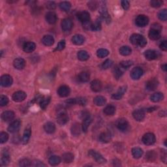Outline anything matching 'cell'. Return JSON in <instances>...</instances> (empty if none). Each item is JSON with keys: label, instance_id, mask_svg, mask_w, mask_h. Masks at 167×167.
<instances>
[{"label": "cell", "instance_id": "obj_1", "mask_svg": "<svg viewBox=\"0 0 167 167\" xmlns=\"http://www.w3.org/2000/svg\"><path fill=\"white\" fill-rule=\"evenodd\" d=\"M130 41L132 45H137L140 47H144L147 44V40L144 37L138 33H134L130 37Z\"/></svg>", "mask_w": 167, "mask_h": 167}, {"label": "cell", "instance_id": "obj_2", "mask_svg": "<svg viewBox=\"0 0 167 167\" xmlns=\"http://www.w3.org/2000/svg\"><path fill=\"white\" fill-rule=\"evenodd\" d=\"M69 116L65 110L60 111L57 116V122L60 125H64L68 122Z\"/></svg>", "mask_w": 167, "mask_h": 167}, {"label": "cell", "instance_id": "obj_3", "mask_svg": "<svg viewBox=\"0 0 167 167\" xmlns=\"http://www.w3.org/2000/svg\"><path fill=\"white\" fill-rule=\"evenodd\" d=\"M116 127L120 131L125 132L129 129V123L124 118H121L117 121Z\"/></svg>", "mask_w": 167, "mask_h": 167}, {"label": "cell", "instance_id": "obj_4", "mask_svg": "<svg viewBox=\"0 0 167 167\" xmlns=\"http://www.w3.org/2000/svg\"><path fill=\"white\" fill-rule=\"evenodd\" d=\"M156 139H155V136L151 132H148L144 135L142 137V142L145 145L147 146H151L153 145L155 143Z\"/></svg>", "mask_w": 167, "mask_h": 167}, {"label": "cell", "instance_id": "obj_5", "mask_svg": "<svg viewBox=\"0 0 167 167\" xmlns=\"http://www.w3.org/2000/svg\"><path fill=\"white\" fill-rule=\"evenodd\" d=\"M148 23L149 18L146 15H144V14L139 15L135 20V24L138 27H145L146 25L148 24Z\"/></svg>", "mask_w": 167, "mask_h": 167}, {"label": "cell", "instance_id": "obj_6", "mask_svg": "<svg viewBox=\"0 0 167 167\" xmlns=\"http://www.w3.org/2000/svg\"><path fill=\"white\" fill-rule=\"evenodd\" d=\"M88 154L93 159H95V161H96L97 163L99 164H105L106 163V160L102 156V155H100L96 151L90 150Z\"/></svg>", "mask_w": 167, "mask_h": 167}, {"label": "cell", "instance_id": "obj_7", "mask_svg": "<svg viewBox=\"0 0 167 167\" xmlns=\"http://www.w3.org/2000/svg\"><path fill=\"white\" fill-rule=\"evenodd\" d=\"M61 25L64 32H69L73 27V23L70 18H65L62 21Z\"/></svg>", "mask_w": 167, "mask_h": 167}, {"label": "cell", "instance_id": "obj_8", "mask_svg": "<svg viewBox=\"0 0 167 167\" xmlns=\"http://www.w3.org/2000/svg\"><path fill=\"white\" fill-rule=\"evenodd\" d=\"M77 18L83 24L90 22V15L87 11H81L77 14Z\"/></svg>", "mask_w": 167, "mask_h": 167}, {"label": "cell", "instance_id": "obj_9", "mask_svg": "<svg viewBox=\"0 0 167 167\" xmlns=\"http://www.w3.org/2000/svg\"><path fill=\"white\" fill-rule=\"evenodd\" d=\"M26 93L23 91H18L14 92L12 96V99L14 102L20 103L24 100L26 98Z\"/></svg>", "mask_w": 167, "mask_h": 167}, {"label": "cell", "instance_id": "obj_10", "mask_svg": "<svg viewBox=\"0 0 167 167\" xmlns=\"http://www.w3.org/2000/svg\"><path fill=\"white\" fill-rule=\"evenodd\" d=\"M159 84V83L158 80L155 79V78H153V79H151L146 82V88L148 91H154L157 88Z\"/></svg>", "mask_w": 167, "mask_h": 167}, {"label": "cell", "instance_id": "obj_11", "mask_svg": "<svg viewBox=\"0 0 167 167\" xmlns=\"http://www.w3.org/2000/svg\"><path fill=\"white\" fill-rule=\"evenodd\" d=\"M13 82V78L11 75L8 74H4L1 77V86L3 87L7 88L9 87Z\"/></svg>", "mask_w": 167, "mask_h": 167}, {"label": "cell", "instance_id": "obj_12", "mask_svg": "<svg viewBox=\"0 0 167 167\" xmlns=\"http://www.w3.org/2000/svg\"><path fill=\"white\" fill-rule=\"evenodd\" d=\"M21 126V122L19 120H17L14 121L11 123L9 126L8 127L7 130L11 133H15V132H18L20 129V127Z\"/></svg>", "mask_w": 167, "mask_h": 167}, {"label": "cell", "instance_id": "obj_13", "mask_svg": "<svg viewBox=\"0 0 167 167\" xmlns=\"http://www.w3.org/2000/svg\"><path fill=\"white\" fill-rule=\"evenodd\" d=\"M143 73V70L140 67H134L131 72V77L133 80H139L142 76Z\"/></svg>", "mask_w": 167, "mask_h": 167}, {"label": "cell", "instance_id": "obj_14", "mask_svg": "<svg viewBox=\"0 0 167 167\" xmlns=\"http://www.w3.org/2000/svg\"><path fill=\"white\" fill-rule=\"evenodd\" d=\"M132 116L137 122H142L145 117V112L142 109H137L132 112Z\"/></svg>", "mask_w": 167, "mask_h": 167}, {"label": "cell", "instance_id": "obj_15", "mask_svg": "<svg viewBox=\"0 0 167 167\" xmlns=\"http://www.w3.org/2000/svg\"><path fill=\"white\" fill-rule=\"evenodd\" d=\"M36 45L33 42L28 41L25 42L23 45V50L26 53H31L35 50Z\"/></svg>", "mask_w": 167, "mask_h": 167}, {"label": "cell", "instance_id": "obj_16", "mask_svg": "<svg viewBox=\"0 0 167 167\" xmlns=\"http://www.w3.org/2000/svg\"><path fill=\"white\" fill-rule=\"evenodd\" d=\"M71 90L67 86H62L57 90V94L61 97H66L70 94Z\"/></svg>", "mask_w": 167, "mask_h": 167}, {"label": "cell", "instance_id": "obj_17", "mask_svg": "<svg viewBox=\"0 0 167 167\" xmlns=\"http://www.w3.org/2000/svg\"><path fill=\"white\" fill-rule=\"evenodd\" d=\"M90 88L91 90L94 92H99L103 88L102 82L99 80H94L91 82Z\"/></svg>", "mask_w": 167, "mask_h": 167}, {"label": "cell", "instance_id": "obj_18", "mask_svg": "<svg viewBox=\"0 0 167 167\" xmlns=\"http://www.w3.org/2000/svg\"><path fill=\"white\" fill-rule=\"evenodd\" d=\"M45 18L48 24H54L57 21V17L55 13L53 12V11H50V12L46 14Z\"/></svg>", "mask_w": 167, "mask_h": 167}, {"label": "cell", "instance_id": "obj_19", "mask_svg": "<svg viewBox=\"0 0 167 167\" xmlns=\"http://www.w3.org/2000/svg\"><path fill=\"white\" fill-rule=\"evenodd\" d=\"M99 12H100V15H101V17L103 18V19H104L105 22L107 23V24L110 23L111 18H110V15H109V14L107 11V9H106V6H104V5H103V6L100 7Z\"/></svg>", "mask_w": 167, "mask_h": 167}, {"label": "cell", "instance_id": "obj_20", "mask_svg": "<svg viewBox=\"0 0 167 167\" xmlns=\"http://www.w3.org/2000/svg\"><path fill=\"white\" fill-rule=\"evenodd\" d=\"M127 91V86H122L119 88L118 91H117L116 93L113 94L112 96V99L114 100H120L123 97V95Z\"/></svg>", "mask_w": 167, "mask_h": 167}, {"label": "cell", "instance_id": "obj_21", "mask_svg": "<svg viewBox=\"0 0 167 167\" xmlns=\"http://www.w3.org/2000/svg\"><path fill=\"white\" fill-rule=\"evenodd\" d=\"M14 117V113L13 111H5L1 114V119L5 122H11Z\"/></svg>", "mask_w": 167, "mask_h": 167}, {"label": "cell", "instance_id": "obj_22", "mask_svg": "<svg viewBox=\"0 0 167 167\" xmlns=\"http://www.w3.org/2000/svg\"><path fill=\"white\" fill-rule=\"evenodd\" d=\"M144 56L146 58L151 61V60L156 59L158 57V52L153 50H148L144 52Z\"/></svg>", "mask_w": 167, "mask_h": 167}, {"label": "cell", "instance_id": "obj_23", "mask_svg": "<svg viewBox=\"0 0 167 167\" xmlns=\"http://www.w3.org/2000/svg\"><path fill=\"white\" fill-rule=\"evenodd\" d=\"M13 65L18 70H22L25 67V62L22 58H16L14 60Z\"/></svg>", "mask_w": 167, "mask_h": 167}, {"label": "cell", "instance_id": "obj_24", "mask_svg": "<svg viewBox=\"0 0 167 167\" xmlns=\"http://www.w3.org/2000/svg\"><path fill=\"white\" fill-rule=\"evenodd\" d=\"M44 130L48 134H52L56 131V125L52 122H47L44 125Z\"/></svg>", "mask_w": 167, "mask_h": 167}, {"label": "cell", "instance_id": "obj_25", "mask_svg": "<svg viewBox=\"0 0 167 167\" xmlns=\"http://www.w3.org/2000/svg\"><path fill=\"white\" fill-rule=\"evenodd\" d=\"M71 41L73 42V44L76 45H81L84 44L85 42V38L82 35H75L72 37Z\"/></svg>", "mask_w": 167, "mask_h": 167}, {"label": "cell", "instance_id": "obj_26", "mask_svg": "<svg viewBox=\"0 0 167 167\" xmlns=\"http://www.w3.org/2000/svg\"><path fill=\"white\" fill-rule=\"evenodd\" d=\"M31 128L30 126H28L27 128H25V131L24 132V134H23V137H22V142L24 144H27L28 143L29 140L30 139L31 137Z\"/></svg>", "mask_w": 167, "mask_h": 167}, {"label": "cell", "instance_id": "obj_27", "mask_svg": "<svg viewBox=\"0 0 167 167\" xmlns=\"http://www.w3.org/2000/svg\"><path fill=\"white\" fill-rule=\"evenodd\" d=\"M10 162V155L7 151H5L2 153L1 158V166H7Z\"/></svg>", "mask_w": 167, "mask_h": 167}, {"label": "cell", "instance_id": "obj_28", "mask_svg": "<svg viewBox=\"0 0 167 167\" xmlns=\"http://www.w3.org/2000/svg\"><path fill=\"white\" fill-rule=\"evenodd\" d=\"M42 42L45 46L50 47V46H52L54 45V39L53 38V37L51 35H45L42 39Z\"/></svg>", "mask_w": 167, "mask_h": 167}, {"label": "cell", "instance_id": "obj_29", "mask_svg": "<svg viewBox=\"0 0 167 167\" xmlns=\"http://www.w3.org/2000/svg\"><path fill=\"white\" fill-rule=\"evenodd\" d=\"M112 140V136L109 132H103L100 134L99 140L103 143H108Z\"/></svg>", "mask_w": 167, "mask_h": 167}, {"label": "cell", "instance_id": "obj_30", "mask_svg": "<svg viewBox=\"0 0 167 167\" xmlns=\"http://www.w3.org/2000/svg\"><path fill=\"white\" fill-rule=\"evenodd\" d=\"M148 36L149 37V39L151 40H154V41H156L160 39L161 37V31L153 30V29H151L150 31L148 33Z\"/></svg>", "mask_w": 167, "mask_h": 167}, {"label": "cell", "instance_id": "obj_31", "mask_svg": "<svg viewBox=\"0 0 167 167\" xmlns=\"http://www.w3.org/2000/svg\"><path fill=\"white\" fill-rule=\"evenodd\" d=\"M91 122H92V119L91 118L90 116H88L86 117H85V118H84V121H83L82 125V129L84 132H86L88 131L89 126L90 125Z\"/></svg>", "mask_w": 167, "mask_h": 167}, {"label": "cell", "instance_id": "obj_32", "mask_svg": "<svg viewBox=\"0 0 167 167\" xmlns=\"http://www.w3.org/2000/svg\"><path fill=\"white\" fill-rule=\"evenodd\" d=\"M94 104L98 106H101L105 105L106 103V98L103 96H97L93 99Z\"/></svg>", "mask_w": 167, "mask_h": 167}, {"label": "cell", "instance_id": "obj_33", "mask_svg": "<svg viewBox=\"0 0 167 167\" xmlns=\"http://www.w3.org/2000/svg\"><path fill=\"white\" fill-rule=\"evenodd\" d=\"M164 99V96L162 93L160 92H157V93H154L150 97V100L154 103H157L162 100Z\"/></svg>", "mask_w": 167, "mask_h": 167}, {"label": "cell", "instance_id": "obj_34", "mask_svg": "<svg viewBox=\"0 0 167 167\" xmlns=\"http://www.w3.org/2000/svg\"><path fill=\"white\" fill-rule=\"evenodd\" d=\"M90 74L88 72H81L78 76V79L81 82H87L90 80Z\"/></svg>", "mask_w": 167, "mask_h": 167}, {"label": "cell", "instance_id": "obj_35", "mask_svg": "<svg viewBox=\"0 0 167 167\" xmlns=\"http://www.w3.org/2000/svg\"><path fill=\"white\" fill-rule=\"evenodd\" d=\"M115 112H116V108L112 105L106 106L104 109V113L106 116H113Z\"/></svg>", "mask_w": 167, "mask_h": 167}, {"label": "cell", "instance_id": "obj_36", "mask_svg": "<svg viewBox=\"0 0 167 167\" xmlns=\"http://www.w3.org/2000/svg\"><path fill=\"white\" fill-rule=\"evenodd\" d=\"M77 57L80 61H86L90 58V55H89L87 52L85 50H80L77 54Z\"/></svg>", "mask_w": 167, "mask_h": 167}, {"label": "cell", "instance_id": "obj_37", "mask_svg": "<svg viewBox=\"0 0 167 167\" xmlns=\"http://www.w3.org/2000/svg\"><path fill=\"white\" fill-rule=\"evenodd\" d=\"M48 162L51 166H57L61 163V159H60L59 156L53 155V156H51L50 157V159L48 160Z\"/></svg>", "mask_w": 167, "mask_h": 167}, {"label": "cell", "instance_id": "obj_38", "mask_svg": "<svg viewBox=\"0 0 167 167\" xmlns=\"http://www.w3.org/2000/svg\"><path fill=\"white\" fill-rule=\"evenodd\" d=\"M50 102V97H42L41 100L39 101V104L41 108L43 110H45L46 108L47 107L49 103Z\"/></svg>", "mask_w": 167, "mask_h": 167}, {"label": "cell", "instance_id": "obj_39", "mask_svg": "<svg viewBox=\"0 0 167 167\" xmlns=\"http://www.w3.org/2000/svg\"><path fill=\"white\" fill-rule=\"evenodd\" d=\"M123 69L119 66H116L114 67V69H113V73H114V77L116 78L117 80H118L119 79H120L122 76L123 75Z\"/></svg>", "mask_w": 167, "mask_h": 167}, {"label": "cell", "instance_id": "obj_40", "mask_svg": "<svg viewBox=\"0 0 167 167\" xmlns=\"http://www.w3.org/2000/svg\"><path fill=\"white\" fill-rule=\"evenodd\" d=\"M132 155L135 159H139L143 155V150L140 148H134L132 149Z\"/></svg>", "mask_w": 167, "mask_h": 167}, {"label": "cell", "instance_id": "obj_41", "mask_svg": "<svg viewBox=\"0 0 167 167\" xmlns=\"http://www.w3.org/2000/svg\"><path fill=\"white\" fill-rule=\"evenodd\" d=\"M80 131H81V128H80L79 123H75L72 126L71 133L74 136H79L80 134Z\"/></svg>", "mask_w": 167, "mask_h": 167}, {"label": "cell", "instance_id": "obj_42", "mask_svg": "<svg viewBox=\"0 0 167 167\" xmlns=\"http://www.w3.org/2000/svg\"><path fill=\"white\" fill-rule=\"evenodd\" d=\"M63 161L65 163H70L74 160V155L71 153H65L63 155Z\"/></svg>", "mask_w": 167, "mask_h": 167}, {"label": "cell", "instance_id": "obj_43", "mask_svg": "<svg viewBox=\"0 0 167 167\" xmlns=\"http://www.w3.org/2000/svg\"><path fill=\"white\" fill-rule=\"evenodd\" d=\"M132 50L130 47H127V46H123V47H121L120 49V53L122 54V56H127L130 55L131 54Z\"/></svg>", "mask_w": 167, "mask_h": 167}, {"label": "cell", "instance_id": "obj_44", "mask_svg": "<svg viewBox=\"0 0 167 167\" xmlns=\"http://www.w3.org/2000/svg\"><path fill=\"white\" fill-rule=\"evenodd\" d=\"M59 8L65 12H67V11L71 9V4L68 1H62L59 4Z\"/></svg>", "mask_w": 167, "mask_h": 167}, {"label": "cell", "instance_id": "obj_45", "mask_svg": "<svg viewBox=\"0 0 167 167\" xmlns=\"http://www.w3.org/2000/svg\"><path fill=\"white\" fill-rule=\"evenodd\" d=\"M109 54V51L105 48H100L97 51V56L100 58H104L108 56Z\"/></svg>", "mask_w": 167, "mask_h": 167}, {"label": "cell", "instance_id": "obj_46", "mask_svg": "<svg viewBox=\"0 0 167 167\" xmlns=\"http://www.w3.org/2000/svg\"><path fill=\"white\" fill-rule=\"evenodd\" d=\"M91 29L95 31H98L100 30V29H101V22H100L99 19H97L93 24H91Z\"/></svg>", "mask_w": 167, "mask_h": 167}, {"label": "cell", "instance_id": "obj_47", "mask_svg": "<svg viewBox=\"0 0 167 167\" xmlns=\"http://www.w3.org/2000/svg\"><path fill=\"white\" fill-rule=\"evenodd\" d=\"M157 158V154L154 151H149L146 155V159L149 161H154Z\"/></svg>", "mask_w": 167, "mask_h": 167}, {"label": "cell", "instance_id": "obj_48", "mask_svg": "<svg viewBox=\"0 0 167 167\" xmlns=\"http://www.w3.org/2000/svg\"><path fill=\"white\" fill-rule=\"evenodd\" d=\"M158 18H159L161 21H166L167 19V12L166 9L164 8L160 11L159 13H158Z\"/></svg>", "mask_w": 167, "mask_h": 167}, {"label": "cell", "instance_id": "obj_49", "mask_svg": "<svg viewBox=\"0 0 167 167\" xmlns=\"http://www.w3.org/2000/svg\"><path fill=\"white\" fill-rule=\"evenodd\" d=\"M133 63L132 61H129V60H126V61H123L120 63V66L122 69H127L131 66L132 65Z\"/></svg>", "mask_w": 167, "mask_h": 167}, {"label": "cell", "instance_id": "obj_50", "mask_svg": "<svg viewBox=\"0 0 167 167\" xmlns=\"http://www.w3.org/2000/svg\"><path fill=\"white\" fill-rule=\"evenodd\" d=\"M19 166H31V162L26 158H24V159H22L21 161H19Z\"/></svg>", "mask_w": 167, "mask_h": 167}, {"label": "cell", "instance_id": "obj_51", "mask_svg": "<svg viewBox=\"0 0 167 167\" xmlns=\"http://www.w3.org/2000/svg\"><path fill=\"white\" fill-rule=\"evenodd\" d=\"M8 139V134L5 132H1L0 133V142L1 144H4L7 142Z\"/></svg>", "mask_w": 167, "mask_h": 167}, {"label": "cell", "instance_id": "obj_52", "mask_svg": "<svg viewBox=\"0 0 167 167\" xmlns=\"http://www.w3.org/2000/svg\"><path fill=\"white\" fill-rule=\"evenodd\" d=\"M163 4V1L161 0H152L150 1V5L151 7L154 8L160 7Z\"/></svg>", "mask_w": 167, "mask_h": 167}, {"label": "cell", "instance_id": "obj_53", "mask_svg": "<svg viewBox=\"0 0 167 167\" xmlns=\"http://www.w3.org/2000/svg\"><path fill=\"white\" fill-rule=\"evenodd\" d=\"M113 64V62L111 59H106L105 61L103 62V63L102 64V68L103 69H107L110 68L111 66Z\"/></svg>", "mask_w": 167, "mask_h": 167}, {"label": "cell", "instance_id": "obj_54", "mask_svg": "<svg viewBox=\"0 0 167 167\" xmlns=\"http://www.w3.org/2000/svg\"><path fill=\"white\" fill-rule=\"evenodd\" d=\"M65 45H66V43H65V40L64 39L61 40V41L59 42L58 44H57V47L56 48V50H57V51H62V50H63V49H64L65 47Z\"/></svg>", "mask_w": 167, "mask_h": 167}, {"label": "cell", "instance_id": "obj_55", "mask_svg": "<svg viewBox=\"0 0 167 167\" xmlns=\"http://www.w3.org/2000/svg\"><path fill=\"white\" fill-rule=\"evenodd\" d=\"M75 100H76V104L81 106H85L86 105V103H87V100H86L84 97H78L76 99H75Z\"/></svg>", "mask_w": 167, "mask_h": 167}, {"label": "cell", "instance_id": "obj_56", "mask_svg": "<svg viewBox=\"0 0 167 167\" xmlns=\"http://www.w3.org/2000/svg\"><path fill=\"white\" fill-rule=\"evenodd\" d=\"M8 103V99L7 96H0V105L1 106H6Z\"/></svg>", "mask_w": 167, "mask_h": 167}, {"label": "cell", "instance_id": "obj_57", "mask_svg": "<svg viewBox=\"0 0 167 167\" xmlns=\"http://www.w3.org/2000/svg\"><path fill=\"white\" fill-rule=\"evenodd\" d=\"M97 7V3L96 1H90L88 3V7L92 11L96 10Z\"/></svg>", "mask_w": 167, "mask_h": 167}, {"label": "cell", "instance_id": "obj_58", "mask_svg": "<svg viewBox=\"0 0 167 167\" xmlns=\"http://www.w3.org/2000/svg\"><path fill=\"white\" fill-rule=\"evenodd\" d=\"M31 166H45L46 165L41 161L39 160H35L31 163Z\"/></svg>", "mask_w": 167, "mask_h": 167}, {"label": "cell", "instance_id": "obj_59", "mask_svg": "<svg viewBox=\"0 0 167 167\" xmlns=\"http://www.w3.org/2000/svg\"><path fill=\"white\" fill-rule=\"evenodd\" d=\"M159 47L162 50L166 51V50H167V43H166V40H164V41H162L161 42L160 45H159Z\"/></svg>", "mask_w": 167, "mask_h": 167}, {"label": "cell", "instance_id": "obj_60", "mask_svg": "<svg viewBox=\"0 0 167 167\" xmlns=\"http://www.w3.org/2000/svg\"><path fill=\"white\" fill-rule=\"evenodd\" d=\"M122 6L124 8L125 10H128L129 7H130V4L128 1H122Z\"/></svg>", "mask_w": 167, "mask_h": 167}, {"label": "cell", "instance_id": "obj_61", "mask_svg": "<svg viewBox=\"0 0 167 167\" xmlns=\"http://www.w3.org/2000/svg\"><path fill=\"white\" fill-rule=\"evenodd\" d=\"M47 7L48 8H49V9L53 10V9H54V8H56V4H55V3H54V2L50 1V2H48V3H47Z\"/></svg>", "mask_w": 167, "mask_h": 167}, {"label": "cell", "instance_id": "obj_62", "mask_svg": "<svg viewBox=\"0 0 167 167\" xmlns=\"http://www.w3.org/2000/svg\"><path fill=\"white\" fill-rule=\"evenodd\" d=\"M151 29H153V30H155L161 31L162 28H161V25L160 24H157V23H156V24H154L153 25H151Z\"/></svg>", "mask_w": 167, "mask_h": 167}, {"label": "cell", "instance_id": "obj_63", "mask_svg": "<svg viewBox=\"0 0 167 167\" xmlns=\"http://www.w3.org/2000/svg\"><path fill=\"white\" fill-rule=\"evenodd\" d=\"M161 159H162V160L163 161L164 163H166V152H165L164 154L162 155V157H161Z\"/></svg>", "mask_w": 167, "mask_h": 167}, {"label": "cell", "instance_id": "obj_64", "mask_svg": "<svg viewBox=\"0 0 167 167\" xmlns=\"http://www.w3.org/2000/svg\"><path fill=\"white\" fill-rule=\"evenodd\" d=\"M166 67H167V66H166V63H165V64H163L162 66H161V68H162V69H163L164 71H165V72H166V70H167Z\"/></svg>", "mask_w": 167, "mask_h": 167}]
</instances>
